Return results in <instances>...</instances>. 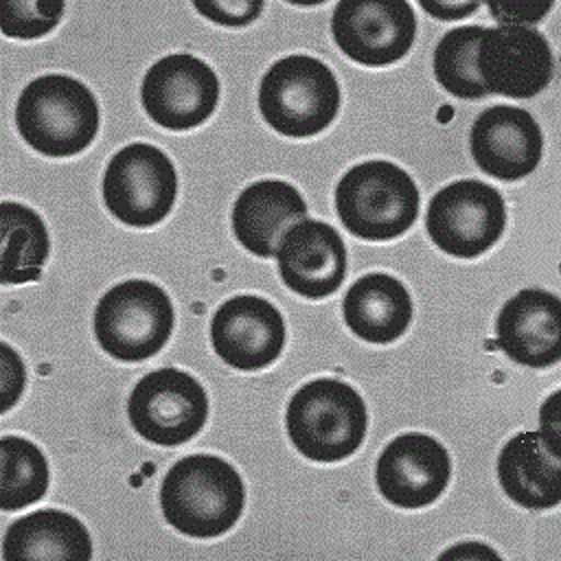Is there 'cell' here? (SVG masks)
Instances as JSON below:
<instances>
[{"label":"cell","mask_w":561,"mask_h":561,"mask_svg":"<svg viewBox=\"0 0 561 561\" xmlns=\"http://www.w3.org/2000/svg\"><path fill=\"white\" fill-rule=\"evenodd\" d=\"M245 506L239 471L224 458L193 454L180 458L160 486V508L169 526L195 539L228 533Z\"/></svg>","instance_id":"6da1fadb"},{"label":"cell","mask_w":561,"mask_h":561,"mask_svg":"<svg viewBox=\"0 0 561 561\" xmlns=\"http://www.w3.org/2000/svg\"><path fill=\"white\" fill-rule=\"evenodd\" d=\"M15 125L22 140L37 153L70 158L96 138L99 103L79 79L42 75L18 96Z\"/></svg>","instance_id":"7a4b0ae2"},{"label":"cell","mask_w":561,"mask_h":561,"mask_svg":"<svg viewBox=\"0 0 561 561\" xmlns=\"http://www.w3.org/2000/svg\"><path fill=\"white\" fill-rule=\"evenodd\" d=\"M285 427L300 456L337 462L353 456L368 430V410L359 392L333 377L300 386L287 403Z\"/></svg>","instance_id":"3957f363"},{"label":"cell","mask_w":561,"mask_h":561,"mask_svg":"<svg viewBox=\"0 0 561 561\" xmlns=\"http://www.w3.org/2000/svg\"><path fill=\"white\" fill-rule=\"evenodd\" d=\"M421 206L414 180L388 160L351 167L335 186L342 226L366 241L397 239L412 228Z\"/></svg>","instance_id":"277c9868"},{"label":"cell","mask_w":561,"mask_h":561,"mask_svg":"<svg viewBox=\"0 0 561 561\" xmlns=\"http://www.w3.org/2000/svg\"><path fill=\"white\" fill-rule=\"evenodd\" d=\"M337 110V79L316 57L287 55L274 61L259 83L263 121L287 138H309L324 131L335 121Z\"/></svg>","instance_id":"5b68a950"},{"label":"cell","mask_w":561,"mask_h":561,"mask_svg":"<svg viewBox=\"0 0 561 561\" xmlns=\"http://www.w3.org/2000/svg\"><path fill=\"white\" fill-rule=\"evenodd\" d=\"M175 311L169 294L151 280L131 278L107 289L94 309V337L114 359L142 362L164 348Z\"/></svg>","instance_id":"8992f818"},{"label":"cell","mask_w":561,"mask_h":561,"mask_svg":"<svg viewBox=\"0 0 561 561\" xmlns=\"http://www.w3.org/2000/svg\"><path fill=\"white\" fill-rule=\"evenodd\" d=\"M101 195L110 215L121 224L151 228L175 204V167L162 149L149 142H131L110 158L101 180Z\"/></svg>","instance_id":"52a82bcc"},{"label":"cell","mask_w":561,"mask_h":561,"mask_svg":"<svg viewBox=\"0 0 561 561\" xmlns=\"http://www.w3.org/2000/svg\"><path fill=\"white\" fill-rule=\"evenodd\" d=\"M425 228L445 254L456 259L482 256L504 234V197L480 180L451 182L430 199Z\"/></svg>","instance_id":"ba28073f"},{"label":"cell","mask_w":561,"mask_h":561,"mask_svg":"<svg viewBox=\"0 0 561 561\" xmlns=\"http://www.w3.org/2000/svg\"><path fill=\"white\" fill-rule=\"evenodd\" d=\"M127 416L140 438L175 447L202 432L208 419V397L193 375L178 368H158L134 386Z\"/></svg>","instance_id":"9c48e42d"},{"label":"cell","mask_w":561,"mask_h":561,"mask_svg":"<svg viewBox=\"0 0 561 561\" xmlns=\"http://www.w3.org/2000/svg\"><path fill=\"white\" fill-rule=\"evenodd\" d=\"M337 48L362 66L403 59L416 37V15L405 0H340L331 15Z\"/></svg>","instance_id":"30bf717a"},{"label":"cell","mask_w":561,"mask_h":561,"mask_svg":"<svg viewBox=\"0 0 561 561\" xmlns=\"http://www.w3.org/2000/svg\"><path fill=\"white\" fill-rule=\"evenodd\" d=\"M140 101L156 125L173 131L193 129L215 112L219 79L204 59L191 53H173L145 72Z\"/></svg>","instance_id":"8fae6325"},{"label":"cell","mask_w":561,"mask_h":561,"mask_svg":"<svg viewBox=\"0 0 561 561\" xmlns=\"http://www.w3.org/2000/svg\"><path fill=\"white\" fill-rule=\"evenodd\" d=\"M476 66L486 94L530 99L548 88L554 59L543 33L530 26H493L480 37Z\"/></svg>","instance_id":"7c38bea8"},{"label":"cell","mask_w":561,"mask_h":561,"mask_svg":"<svg viewBox=\"0 0 561 561\" xmlns=\"http://www.w3.org/2000/svg\"><path fill=\"white\" fill-rule=\"evenodd\" d=\"M451 478V458L438 438L408 432L392 438L379 454L375 482L379 493L397 508L434 504Z\"/></svg>","instance_id":"4fadbf2b"},{"label":"cell","mask_w":561,"mask_h":561,"mask_svg":"<svg viewBox=\"0 0 561 561\" xmlns=\"http://www.w3.org/2000/svg\"><path fill=\"white\" fill-rule=\"evenodd\" d=\"M213 351L237 370H261L274 364L285 348V320L261 296H232L210 320Z\"/></svg>","instance_id":"5bb4252c"},{"label":"cell","mask_w":561,"mask_h":561,"mask_svg":"<svg viewBox=\"0 0 561 561\" xmlns=\"http://www.w3.org/2000/svg\"><path fill=\"white\" fill-rule=\"evenodd\" d=\"M469 149L480 171L515 182L537 169L543 156V134L526 110L497 103L473 121Z\"/></svg>","instance_id":"9a60e30c"},{"label":"cell","mask_w":561,"mask_h":561,"mask_svg":"<svg viewBox=\"0 0 561 561\" xmlns=\"http://www.w3.org/2000/svg\"><path fill=\"white\" fill-rule=\"evenodd\" d=\"M276 263L285 287L320 300L337 291L346 276V245L327 221L302 219L283 234Z\"/></svg>","instance_id":"2e32d148"},{"label":"cell","mask_w":561,"mask_h":561,"mask_svg":"<svg viewBox=\"0 0 561 561\" xmlns=\"http://www.w3.org/2000/svg\"><path fill=\"white\" fill-rule=\"evenodd\" d=\"M500 351L519 366L550 368L561 359V300L546 289H522L495 318Z\"/></svg>","instance_id":"e0dca14e"},{"label":"cell","mask_w":561,"mask_h":561,"mask_svg":"<svg viewBox=\"0 0 561 561\" xmlns=\"http://www.w3.org/2000/svg\"><path fill=\"white\" fill-rule=\"evenodd\" d=\"M307 219V204L296 186L261 180L245 186L232 206L234 239L254 256H276L283 234Z\"/></svg>","instance_id":"ac0fdd59"},{"label":"cell","mask_w":561,"mask_h":561,"mask_svg":"<svg viewBox=\"0 0 561 561\" xmlns=\"http://www.w3.org/2000/svg\"><path fill=\"white\" fill-rule=\"evenodd\" d=\"M497 480L522 508L546 511L561 504V451L539 432H517L497 456Z\"/></svg>","instance_id":"d6986e66"},{"label":"cell","mask_w":561,"mask_h":561,"mask_svg":"<svg viewBox=\"0 0 561 561\" xmlns=\"http://www.w3.org/2000/svg\"><path fill=\"white\" fill-rule=\"evenodd\" d=\"M344 322L359 340L390 344L412 322V298L405 285L381 272L357 278L342 300Z\"/></svg>","instance_id":"ffe728a7"},{"label":"cell","mask_w":561,"mask_h":561,"mask_svg":"<svg viewBox=\"0 0 561 561\" xmlns=\"http://www.w3.org/2000/svg\"><path fill=\"white\" fill-rule=\"evenodd\" d=\"M0 554L2 561H88L92 539L75 515L39 508L7 528Z\"/></svg>","instance_id":"44dd1931"},{"label":"cell","mask_w":561,"mask_h":561,"mask_svg":"<svg viewBox=\"0 0 561 561\" xmlns=\"http://www.w3.org/2000/svg\"><path fill=\"white\" fill-rule=\"evenodd\" d=\"M0 283L37 280L48 259L50 241L42 217L18 202L0 204Z\"/></svg>","instance_id":"7402d4cb"},{"label":"cell","mask_w":561,"mask_h":561,"mask_svg":"<svg viewBox=\"0 0 561 561\" xmlns=\"http://www.w3.org/2000/svg\"><path fill=\"white\" fill-rule=\"evenodd\" d=\"M44 451L22 436L0 438V508L11 513L39 502L48 491Z\"/></svg>","instance_id":"603a6c76"},{"label":"cell","mask_w":561,"mask_h":561,"mask_svg":"<svg viewBox=\"0 0 561 561\" xmlns=\"http://www.w3.org/2000/svg\"><path fill=\"white\" fill-rule=\"evenodd\" d=\"M484 26L469 24L447 31L434 48V77L436 81L458 99H482L486 90L478 75L476 57Z\"/></svg>","instance_id":"cb8c5ba5"},{"label":"cell","mask_w":561,"mask_h":561,"mask_svg":"<svg viewBox=\"0 0 561 561\" xmlns=\"http://www.w3.org/2000/svg\"><path fill=\"white\" fill-rule=\"evenodd\" d=\"M64 11L61 0H0V31L15 39H37L61 22Z\"/></svg>","instance_id":"d4e9b609"},{"label":"cell","mask_w":561,"mask_h":561,"mask_svg":"<svg viewBox=\"0 0 561 561\" xmlns=\"http://www.w3.org/2000/svg\"><path fill=\"white\" fill-rule=\"evenodd\" d=\"M193 9L221 26H245L265 9L263 0H195Z\"/></svg>","instance_id":"484cf974"},{"label":"cell","mask_w":561,"mask_h":561,"mask_svg":"<svg viewBox=\"0 0 561 561\" xmlns=\"http://www.w3.org/2000/svg\"><path fill=\"white\" fill-rule=\"evenodd\" d=\"M552 0H486V9L500 26H528L541 22L550 9Z\"/></svg>","instance_id":"4316f807"},{"label":"cell","mask_w":561,"mask_h":561,"mask_svg":"<svg viewBox=\"0 0 561 561\" xmlns=\"http://www.w3.org/2000/svg\"><path fill=\"white\" fill-rule=\"evenodd\" d=\"M26 383V370L20 355L7 344H0V410L7 412L20 397Z\"/></svg>","instance_id":"83f0119b"},{"label":"cell","mask_w":561,"mask_h":561,"mask_svg":"<svg viewBox=\"0 0 561 561\" xmlns=\"http://www.w3.org/2000/svg\"><path fill=\"white\" fill-rule=\"evenodd\" d=\"M539 434L546 443L561 451V405H559V390L552 392L539 410Z\"/></svg>","instance_id":"f1b7e54d"},{"label":"cell","mask_w":561,"mask_h":561,"mask_svg":"<svg viewBox=\"0 0 561 561\" xmlns=\"http://www.w3.org/2000/svg\"><path fill=\"white\" fill-rule=\"evenodd\" d=\"M421 9L425 13H430L436 20H462L469 18L471 13H476L480 9L478 0H458V2H449V0H419Z\"/></svg>","instance_id":"f546056e"},{"label":"cell","mask_w":561,"mask_h":561,"mask_svg":"<svg viewBox=\"0 0 561 561\" xmlns=\"http://www.w3.org/2000/svg\"><path fill=\"white\" fill-rule=\"evenodd\" d=\"M440 559H462V561H491V559H500V554L482 543V541H462L445 552H440Z\"/></svg>","instance_id":"4dcf8cb0"}]
</instances>
